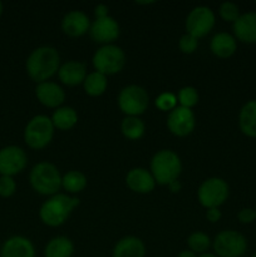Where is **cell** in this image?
Here are the masks:
<instances>
[{"mask_svg":"<svg viewBox=\"0 0 256 257\" xmlns=\"http://www.w3.org/2000/svg\"><path fill=\"white\" fill-rule=\"evenodd\" d=\"M146 246L136 236H125L115 243L113 257H145Z\"/></svg>","mask_w":256,"mask_h":257,"instance_id":"obj_20","label":"cell"},{"mask_svg":"<svg viewBox=\"0 0 256 257\" xmlns=\"http://www.w3.org/2000/svg\"><path fill=\"white\" fill-rule=\"evenodd\" d=\"M92 62L95 72L102 73L107 77L117 74L124 68L125 54L122 48L117 45H103L94 53Z\"/></svg>","mask_w":256,"mask_h":257,"instance_id":"obj_6","label":"cell"},{"mask_svg":"<svg viewBox=\"0 0 256 257\" xmlns=\"http://www.w3.org/2000/svg\"><path fill=\"white\" fill-rule=\"evenodd\" d=\"M78 205H79V200L77 197H72L64 193H57L54 196H50L43 203L39 210V217L44 225L58 227L68 220L70 213Z\"/></svg>","mask_w":256,"mask_h":257,"instance_id":"obj_2","label":"cell"},{"mask_svg":"<svg viewBox=\"0 0 256 257\" xmlns=\"http://www.w3.org/2000/svg\"><path fill=\"white\" fill-rule=\"evenodd\" d=\"M251 257H256V252H255V253H253V255H252V256H251Z\"/></svg>","mask_w":256,"mask_h":257,"instance_id":"obj_42","label":"cell"},{"mask_svg":"<svg viewBox=\"0 0 256 257\" xmlns=\"http://www.w3.org/2000/svg\"><path fill=\"white\" fill-rule=\"evenodd\" d=\"M212 246L218 257H241L247 250V240L237 231L225 230L216 235Z\"/></svg>","mask_w":256,"mask_h":257,"instance_id":"obj_9","label":"cell"},{"mask_svg":"<svg viewBox=\"0 0 256 257\" xmlns=\"http://www.w3.org/2000/svg\"><path fill=\"white\" fill-rule=\"evenodd\" d=\"M237 218L241 223H243V225L252 223L253 221H256L255 210H252V208H242V210L238 212Z\"/></svg>","mask_w":256,"mask_h":257,"instance_id":"obj_34","label":"cell"},{"mask_svg":"<svg viewBox=\"0 0 256 257\" xmlns=\"http://www.w3.org/2000/svg\"><path fill=\"white\" fill-rule=\"evenodd\" d=\"M108 7L104 4H98L97 7L94 8V15H95V19L98 18H104L108 17Z\"/></svg>","mask_w":256,"mask_h":257,"instance_id":"obj_36","label":"cell"},{"mask_svg":"<svg viewBox=\"0 0 256 257\" xmlns=\"http://www.w3.org/2000/svg\"><path fill=\"white\" fill-rule=\"evenodd\" d=\"M198 92L193 87H183L178 90L177 100L180 102V107H185L191 109L198 103Z\"/></svg>","mask_w":256,"mask_h":257,"instance_id":"obj_29","label":"cell"},{"mask_svg":"<svg viewBox=\"0 0 256 257\" xmlns=\"http://www.w3.org/2000/svg\"><path fill=\"white\" fill-rule=\"evenodd\" d=\"M30 186L43 196H54L62 187L59 170L50 162H39L32 168L29 175Z\"/></svg>","mask_w":256,"mask_h":257,"instance_id":"obj_4","label":"cell"},{"mask_svg":"<svg viewBox=\"0 0 256 257\" xmlns=\"http://www.w3.org/2000/svg\"><path fill=\"white\" fill-rule=\"evenodd\" d=\"M155 104L162 112H171L177 107V97L173 93L165 92L156 98Z\"/></svg>","mask_w":256,"mask_h":257,"instance_id":"obj_30","label":"cell"},{"mask_svg":"<svg viewBox=\"0 0 256 257\" xmlns=\"http://www.w3.org/2000/svg\"><path fill=\"white\" fill-rule=\"evenodd\" d=\"M150 95L140 85H127L118 94V107L127 117H138L147 110Z\"/></svg>","mask_w":256,"mask_h":257,"instance_id":"obj_7","label":"cell"},{"mask_svg":"<svg viewBox=\"0 0 256 257\" xmlns=\"http://www.w3.org/2000/svg\"><path fill=\"white\" fill-rule=\"evenodd\" d=\"M220 17L227 23H235L240 18V9L235 3L225 2L220 5Z\"/></svg>","mask_w":256,"mask_h":257,"instance_id":"obj_31","label":"cell"},{"mask_svg":"<svg viewBox=\"0 0 256 257\" xmlns=\"http://www.w3.org/2000/svg\"><path fill=\"white\" fill-rule=\"evenodd\" d=\"M238 127L245 136L256 138V99L242 105L238 113Z\"/></svg>","mask_w":256,"mask_h":257,"instance_id":"obj_22","label":"cell"},{"mask_svg":"<svg viewBox=\"0 0 256 257\" xmlns=\"http://www.w3.org/2000/svg\"><path fill=\"white\" fill-rule=\"evenodd\" d=\"M35 95L38 100L48 108H59L65 100L63 88L53 82L39 83L35 88Z\"/></svg>","mask_w":256,"mask_h":257,"instance_id":"obj_14","label":"cell"},{"mask_svg":"<svg viewBox=\"0 0 256 257\" xmlns=\"http://www.w3.org/2000/svg\"><path fill=\"white\" fill-rule=\"evenodd\" d=\"M230 193L227 182L220 177H211L203 181L198 188L197 197L205 208H218L226 202Z\"/></svg>","mask_w":256,"mask_h":257,"instance_id":"obj_8","label":"cell"},{"mask_svg":"<svg viewBox=\"0 0 256 257\" xmlns=\"http://www.w3.org/2000/svg\"><path fill=\"white\" fill-rule=\"evenodd\" d=\"M0 257H35V247L24 236H12L3 243Z\"/></svg>","mask_w":256,"mask_h":257,"instance_id":"obj_17","label":"cell"},{"mask_svg":"<svg viewBox=\"0 0 256 257\" xmlns=\"http://www.w3.org/2000/svg\"><path fill=\"white\" fill-rule=\"evenodd\" d=\"M255 212H256V208H255Z\"/></svg>","mask_w":256,"mask_h":257,"instance_id":"obj_43","label":"cell"},{"mask_svg":"<svg viewBox=\"0 0 256 257\" xmlns=\"http://www.w3.org/2000/svg\"><path fill=\"white\" fill-rule=\"evenodd\" d=\"M74 245L72 240L65 236H57L47 243L44 248V257H72Z\"/></svg>","mask_w":256,"mask_h":257,"instance_id":"obj_23","label":"cell"},{"mask_svg":"<svg viewBox=\"0 0 256 257\" xmlns=\"http://www.w3.org/2000/svg\"><path fill=\"white\" fill-rule=\"evenodd\" d=\"M3 9H4V8H3V3L0 2V17H2V14H3Z\"/></svg>","mask_w":256,"mask_h":257,"instance_id":"obj_41","label":"cell"},{"mask_svg":"<svg viewBox=\"0 0 256 257\" xmlns=\"http://www.w3.org/2000/svg\"><path fill=\"white\" fill-rule=\"evenodd\" d=\"M62 187L68 193H79L87 187V177L80 171H69L62 176Z\"/></svg>","mask_w":256,"mask_h":257,"instance_id":"obj_26","label":"cell"},{"mask_svg":"<svg viewBox=\"0 0 256 257\" xmlns=\"http://www.w3.org/2000/svg\"><path fill=\"white\" fill-rule=\"evenodd\" d=\"M54 136V125L47 115H35L28 122L24 130V141L32 150H43L47 147Z\"/></svg>","mask_w":256,"mask_h":257,"instance_id":"obj_5","label":"cell"},{"mask_svg":"<svg viewBox=\"0 0 256 257\" xmlns=\"http://www.w3.org/2000/svg\"><path fill=\"white\" fill-rule=\"evenodd\" d=\"M90 22L85 13L80 10H73L64 15L62 20V29L68 37L78 38L84 35L89 30Z\"/></svg>","mask_w":256,"mask_h":257,"instance_id":"obj_16","label":"cell"},{"mask_svg":"<svg viewBox=\"0 0 256 257\" xmlns=\"http://www.w3.org/2000/svg\"><path fill=\"white\" fill-rule=\"evenodd\" d=\"M233 33L236 39L246 44H256V12L241 14L233 23Z\"/></svg>","mask_w":256,"mask_h":257,"instance_id":"obj_19","label":"cell"},{"mask_svg":"<svg viewBox=\"0 0 256 257\" xmlns=\"http://www.w3.org/2000/svg\"><path fill=\"white\" fill-rule=\"evenodd\" d=\"M177 257H198L197 253H195L193 251L191 250H183L178 253Z\"/></svg>","mask_w":256,"mask_h":257,"instance_id":"obj_38","label":"cell"},{"mask_svg":"<svg viewBox=\"0 0 256 257\" xmlns=\"http://www.w3.org/2000/svg\"><path fill=\"white\" fill-rule=\"evenodd\" d=\"M168 188H170L171 192H173V193L180 192V191H181V183H180V181L176 180V181H173V182H171L170 185H168Z\"/></svg>","mask_w":256,"mask_h":257,"instance_id":"obj_37","label":"cell"},{"mask_svg":"<svg viewBox=\"0 0 256 257\" xmlns=\"http://www.w3.org/2000/svg\"><path fill=\"white\" fill-rule=\"evenodd\" d=\"M87 67L84 63L77 62V60H69L60 65L58 70V77L63 84L68 87H75V85L83 84L87 78Z\"/></svg>","mask_w":256,"mask_h":257,"instance_id":"obj_18","label":"cell"},{"mask_svg":"<svg viewBox=\"0 0 256 257\" xmlns=\"http://www.w3.org/2000/svg\"><path fill=\"white\" fill-rule=\"evenodd\" d=\"M216 18L212 10L208 7H196L188 13L186 18V32L192 37L200 38L206 37L215 27Z\"/></svg>","mask_w":256,"mask_h":257,"instance_id":"obj_10","label":"cell"},{"mask_svg":"<svg viewBox=\"0 0 256 257\" xmlns=\"http://www.w3.org/2000/svg\"><path fill=\"white\" fill-rule=\"evenodd\" d=\"M128 188L136 193H150L155 190L156 181L152 173L146 168H132L125 176Z\"/></svg>","mask_w":256,"mask_h":257,"instance_id":"obj_15","label":"cell"},{"mask_svg":"<svg viewBox=\"0 0 256 257\" xmlns=\"http://www.w3.org/2000/svg\"><path fill=\"white\" fill-rule=\"evenodd\" d=\"M90 38L99 44H112L119 37V25L112 17L98 18L90 24Z\"/></svg>","mask_w":256,"mask_h":257,"instance_id":"obj_13","label":"cell"},{"mask_svg":"<svg viewBox=\"0 0 256 257\" xmlns=\"http://www.w3.org/2000/svg\"><path fill=\"white\" fill-rule=\"evenodd\" d=\"M182 171V163L176 152L171 150L158 151L151 161V173L156 183L168 186L173 181L178 180Z\"/></svg>","mask_w":256,"mask_h":257,"instance_id":"obj_3","label":"cell"},{"mask_svg":"<svg viewBox=\"0 0 256 257\" xmlns=\"http://www.w3.org/2000/svg\"><path fill=\"white\" fill-rule=\"evenodd\" d=\"M28 163V156L18 146H7L0 150V175L13 176L22 172Z\"/></svg>","mask_w":256,"mask_h":257,"instance_id":"obj_11","label":"cell"},{"mask_svg":"<svg viewBox=\"0 0 256 257\" xmlns=\"http://www.w3.org/2000/svg\"><path fill=\"white\" fill-rule=\"evenodd\" d=\"M206 218L212 223L217 222L221 218V211L218 210V208H208V210L206 211Z\"/></svg>","mask_w":256,"mask_h":257,"instance_id":"obj_35","label":"cell"},{"mask_svg":"<svg viewBox=\"0 0 256 257\" xmlns=\"http://www.w3.org/2000/svg\"><path fill=\"white\" fill-rule=\"evenodd\" d=\"M17 191V182L10 176H2L0 177V196L4 198L13 196Z\"/></svg>","mask_w":256,"mask_h":257,"instance_id":"obj_33","label":"cell"},{"mask_svg":"<svg viewBox=\"0 0 256 257\" xmlns=\"http://www.w3.org/2000/svg\"><path fill=\"white\" fill-rule=\"evenodd\" d=\"M187 245L191 251H193L195 253L202 255V253L207 252V250L210 248L211 238L210 236L206 235L205 232L197 231V232H193L188 236Z\"/></svg>","mask_w":256,"mask_h":257,"instance_id":"obj_28","label":"cell"},{"mask_svg":"<svg viewBox=\"0 0 256 257\" xmlns=\"http://www.w3.org/2000/svg\"><path fill=\"white\" fill-rule=\"evenodd\" d=\"M137 4H143V5H147V4H153V2H137Z\"/></svg>","mask_w":256,"mask_h":257,"instance_id":"obj_40","label":"cell"},{"mask_svg":"<svg viewBox=\"0 0 256 257\" xmlns=\"http://www.w3.org/2000/svg\"><path fill=\"white\" fill-rule=\"evenodd\" d=\"M196 118L192 109L185 107H177L168 113L167 128L176 137H186L195 130Z\"/></svg>","mask_w":256,"mask_h":257,"instance_id":"obj_12","label":"cell"},{"mask_svg":"<svg viewBox=\"0 0 256 257\" xmlns=\"http://www.w3.org/2000/svg\"><path fill=\"white\" fill-rule=\"evenodd\" d=\"M123 136L131 141L140 140L145 135V123L138 117H125L120 124Z\"/></svg>","mask_w":256,"mask_h":257,"instance_id":"obj_27","label":"cell"},{"mask_svg":"<svg viewBox=\"0 0 256 257\" xmlns=\"http://www.w3.org/2000/svg\"><path fill=\"white\" fill-rule=\"evenodd\" d=\"M52 122L54 128L59 131H69L78 123V114L74 108L59 107L52 115Z\"/></svg>","mask_w":256,"mask_h":257,"instance_id":"obj_24","label":"cell"},{"mask_svg":"<svg viewBox=\"0 0 256 257\" xmlns=\"http://www.w3.org/2000/svg\"><path fill=\"white\" fill-rule=\"evenodd\" d=\"M60 68V55L53 47L43 45L33 50L25 62V69L35 83L48 82Z\"/></svg>","mask_w":256,"mask_h":257,"instance_id":"obj_1","label":"cell"},{"mask_svg":"<svg viewBox=\"0 0 256 257\" xmlns=\"http://www.w3.org/2000/svg\"><path fill=\"white\" fill-rule=\"evenodd\" d=\"M178 47H180L181 52L185 53V54H192V53H195L196 49H197L198 39L186 33V34L182 35V37L180 38V40H178Z\"/></svg>","mask_w":256,"mask_h":257,"instance_id":"obj_32","label":"cell"},{"mask_svg":"<svg viewBox=\"0 0 256 257\" xmlns=\"http://www.w3.org/2000/svg\"><path fill=\"white\" fill-rule=\"evenodd\" d=\"M210 49L216 57L221 58V59L232 57L237 49L236 38L228 33H217L211 39Z\"/></svg>","mask_w":256,"mask_h":257,"instance_id":"obj_21","label":"cell"},{"mask_svg":"<svg viewBox=\"0 0 256 257\" xmlns=\"http://www.w3.org/2000/svg\"><path fill=\"white\" fill-rule=\"evenodd\" d=\"M83 87H84V92L89 97H99L107 90V77L98 72L89 73L83 82Z\"/></svg>","mask_w":256,"mask_h":257,"instance_id":"obj_25","label":"cell"},{"mask_svg":"<svg viewBox=\"0 0 256 257\" xmlns=\"http://www.w3.org/2000/svg\"><path fill=\"white\" fill-rule=\"evenodd\" d=\"M198 257H218L216 256L215 253H210V252H206V253H202V255H200Z\"/></svg>","mask_w":256,"mask_h":257,"instance_id":"obj_39","label":"cell"}]
</instances>
